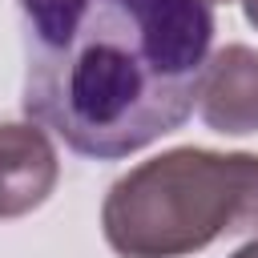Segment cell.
<instances>
[{"instance_id": "1", "label": "cell", "mask_w": 258, "mask_h": 258, "mask_svg": "<svg viewBox=\"0 0 258 258\" xmlns=\"http://www.w3.org/2000/svg\"><path fill=\"white\" fill-rule=\"evenodd\" d=\"M24 113L73 153L117 161L173 133L210 60V0H16Z\"/></svg>"}, {"instance_id": "2", "label": "cell", "mask_w": 258, "mask_h": 258, "mask_svg": "<svg viewBox=\"0 0 258 258\" xmlns=\"http://www.w3.org/2000/svg\"><path fill=\"white\" fill-rule=\"evenodd\" d=\"M101 230L121 258H181L222 234L258 230V153H157L109 185Z\"/></svg>"}, {"instance_id": "3", "label": "cell", "mask_w": 258, "mask_h": 258, "mask_svg": "<svg viewBox=\"0 0 258 258\" xmlns=\"http://www.w3.org/2000/svg\"><path fill=\"white\" fill-rule=\"evenodd\" d=\"M198 113L214 133H258V48H218L198 81Z\"/></svg>"}, {"instance_id": "4", "label": "cell", "mask_w": 258, "mask_h": 258, "mask_svg": "<svg viewBox=\"0 0 258 258\" xmlns=\"http://www.w3.org/2000/svg\"><path fill=\"white\" fill-rule=\"evenodd\" d=\"M56 177L60 161L40 125H0V222L40 210L56 189Z\"/></svg>"}, {"instance_id": "5", "label": "cell", "mask_w": 258, "mask_h": 258, "mask_svg": "<svg viewBox=\"0 0 258 258\" xmlns=\"http://www.w3.org/2000/svg\"><path fill=\"white\" fill-rule=\"evenodd\" d=\"M234 258H258V238H254V242H246V246H238V250H234Z\"/></svg>"}]
</instances>
